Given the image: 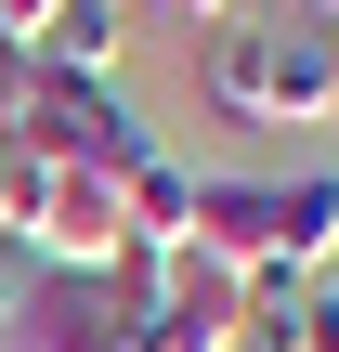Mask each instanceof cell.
I'll return each instance as SVG.
<instances>
[{
  "instance_id": "1",
  "label": "cell",
  "mask_w": 339,
  "mask_h": 352,
  "mask_svg": "<svg viewBox=\"0 0 339 352\" xmlns=\"http://www.w3.org/2000/svg\"><path fill=\"white\" fill-rule=\"evenodd\" d=\"M196 91L222 104V118H248V131H327L339 118V39L327 13H222V26H196Z\"/></svg>"
},
{
  "instance_id": "2",
  "label": "cell",
  "mask_w": 339,
  "mask_h": 352,
  "mask_svg": "<svg viewBox=\"0 0 339 352\" xmlns=\"http://www.w3.org/2000/svg\"><path fill=\"white\" fill-rule=\"evenodd\" d=\"M0 131H26L52 170H105V183H131V170L157 157V131L131 118V91H118V78H52V65L26 78V104H13Z\"/></svg>"
},
{
  "instance_id": "3",
  "label": "cell",
  "mask_w": 339,
  "mask_h": 352,
  "mask_svg": "<svg viewBox=\"0 0 339 352\" xmlns=\"http://www.w3.org/2000/svg\"><path fill=\"white\" fill-rule=\"evenodd\" d=\"M39 274H78V287H105L118 261H131V196L105 183V170H52L39 183V209H26V235H13Z\"/></svg>"
},
{
  "instance_id": "4",
  "label": "cell",
  "mask_w": 339,
  "mask_h": 352,
  "mask_svg": "<svg viewBox=\"0 0 339 352\" xmlns=\"http://www.w3.org/2000/svg\"><path fill=\"white\" fill-rule=\"evenodd\" d=\"M183 248L222 261V274H261L274 261V183L261 170H196V235Z\"/></svg>"
},
{
  "instance_id": "5",
  "label": "cell",
  "mask_w": 339,
  "mask_h": 352,
  "mask_svg": "<svg viewBox=\"0 0 339 352\" xmlns=\"http://www.w3.org/2000/svg\"><path fill=\"white\" fill-rule=\"evenodd\" d=\"M274 261L287 274H327L339 261V170H287L274 183Z\"/></svg>"
},
{
  "instance_id": "6",
  "label": "cell",
  "mask_w": 339,
  "mask_h": 352,
  "mask_svg": "<svg viewBox=\"0 0 339 352\" xmlns=\"http://www.w3.org/2000/svg\"><path fill=\"white\" fill-rule=\"evenodd\" d=\"M0 352H118V340H105V287H78V274H39L26 327H13Z\"/></svg>"
},
{
  "instance_id": "7",
  "label": "cell",
  "mask_w": 339,
  "mask_h": 352,
  "mask_svg": "<svg viewBox=\"0 0 339 352\" xmlns=\"http://www.w3.org/2000/svg\"><path fill=\"white\" fill-rule=\"evenodd\" d=\"M118 196H131V248H183V235H196V170H183L170 144H157Z\"/></svg>"
},
{
  "instance_id": "8",
  "label": "cell",
  "mask_w": 339,
  "mask_h": 352,
  "mask_svg": "<svg viewBox=\"0 0 339 352\" xmlns=\"http://www.w3.org/2000/svg\"><path fill=\"white\" fill-rule=\"evenodd\" d=\"M118 26H131L118 0H65V13H52V26H39L26 52H39L52 78H105V65H118Z\"/></svg>"
},
{
  "instance_id": "9",
  "label": "cell",
  "mask_w": 339,
  "mask_h": 352,
  "mask_svg": "<svg viewBox=\"0 0 339 352\" xmlns=\"http://www.w3.org/2000/svg\"><path fill=\"white\" fill-rule=\"evenodd\" d=\"M26 300H39V261H26V248H13V235H0V340H13V327H26Z\"/></svg>"
},
{
  "instance_id": "10",
  "label": "cell",
  "mask_w": 339,
  "mask_h": 352,
  "mask_svg": "<svg viewBox=\"0 0 339 352\" xmlns=\"http://www.w3.org/2000/svg\"><path fill=\"white\" fill-rule=\"evenodd\" d=\"M287 352H339V287H327V274H314V300H300V340H287Z\"/></svg>"
},
{
  "instance_id": "11",
  "label": "cell",
  "mask_w": 339,
  "mask_h": 352,
  "mask_svg": "<svg viewBox=\"0 0 339 352\" xmlns=\"http://www.w3.org/2000/svg\"><path fill=\"white\" fill-rule=\"evenodd\" d=\"M52 13H65V0H0V26H13V39H39Z\"/></svg>"
},
{
  "instance_id": "12",
  "label": "cell",
  "mask_w": 339,
  "mask_h": 352,
  "mask_svg": "<svg viewBox=\"0 0 339 352\" xmlns=\"http://www.w3.org/2000/svg\"><path fill=\"white\" fill-rule=\"evenodd\" d=\"M144 13H196V26H222V13H235V0H144Z\"/></svg>"
},
{
  "instance_id": "13",
  "label": "cell",
  "mask_w": 339,
  "mask_h": 352,
  "mask_svg": "<svg viewBox=\"0 0 339 352\" xmlns=\"http://www.w3.org/2000/svg\"><path fill=\"white\" fill-rule=\"evenodd\" d=\"M300 13H339V0H300Z\"/></svg>"
},
{
  "instance_id": "14",
  "label": "cell",
  "mask_w": 339,
  "mask_h": 352,
  "mask_svg": "<svg viewBox=\"0 0 339 352\" xmlns=\"http://www.w3.org/2000/svg\"><path fill=\"white\" fill-rule=\"evenodd\" d=\"M118 13H144V0H118Z\"/></svg>"
},
{
  "instance_id": "15",
  "label": "cell",
  "mask_w": 339,
  "mask_h": 352,
  "mask_svg": "<svg viewBox=\"0 0 339 352\" xmlns=\"http://www.w3.org/2000/svg\"><path fill=\"white\" fill-rule=\"evenodd\" d=\"M327 39H339V13H327Z\"/></svg>"
}]
</instances>
